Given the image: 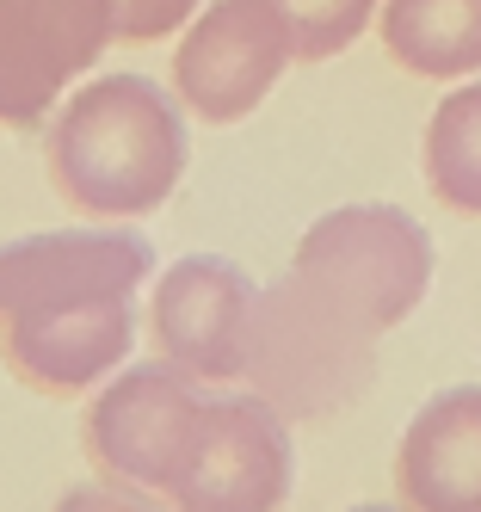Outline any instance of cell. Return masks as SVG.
Listing matches in <instances>:
<instances>
[{"mask_svg":"<svg viewBox=\"0 0 481 512\" xmlns=\"http://www.w3.org/2000/svg\"><path fill=\"white\" fill-rule=\"evenodd\" d=\"M155 247L130 223L37 229L0 247V358L37 395H93L136 346Z\"/></svg>","mask_w":481,"mask_h":512,"instance_id":"1","label":"cell"},{"mask_svg":"<svg viewBox=\"0 0 481 512\" xmlns=\"http://www.w3.org/2000/svg\"><path fill=\"white\" fill-rule=\"evenodd\" d=\"M192 136H185L179 93L148 75H99L56 105L44 130V173L56 198L87 223H130L155 216L185 179Z\"/></svg>","mask_w":481,"mask_h":512,"instance_id":"2","label":"cell"},{"mask_svg":"<svg viewBox=\"0 0 481 512\" xmlns=\"http://www.w3.org/2000/svg\"><path fill=\"white\" fill-rule=\"evenodd\" d=\"M290 278L358 334L383 340L426 303L432 235L401 204H340L303 229Z\"/></svg>","mask_w":481,"mask_h":512,"instance_id":"3","label":"cell"},{"mask_svg":"<svg viewBox=\"0 0 481 512\" xmlns=\"http://www.w3.org/2000/svg\"><path fill=\"white\" fill-rule=\"evenodd\" d=\"M247 383L296 420H333L377 383V340L321 309L290 272L259 290V321L247 346Z\"/></svg>","mask_w":481,"mask_h":512,"instance_id":"4","label":"cell"},{"mask_svg":"<svg viewBox=\"0 0 481 512\" xmlns=\"http://www.w3.org/2000/svg\"><path fill=\"white\" fill-rule=\"evenodd\" d=\"M204 383L192 371H179L167 358H148V364H124L111 371L87 414H81V445L87 463L111 482H130L142 494H161L173 488V475L185 463L204 420Z\"/></svg>","mask_w":481,"mask_h":512,"instance_id":"5","label":"cell"},{"mask_svg":"<svg viewBox=\"0 0 481 512\" xmlns=\"http://www.w3.org/2000/svg\"><path fill=\"white\" fill-rule=\"evenodd\" d=\"M296 482L290 420L253 389L204 401L198 438L185 451L167 506L173 512H284Z\"/></svg>","mask_w":481,"mask_h":512,"instance_id":"6","label":"cell"},{"mask_svg":"<svg viewBox=\"0 0 481 512\" xmlns=\"http://www.w3.org/2000/svg\"><path fill=\"white\" fill-rule=\"evenodd\" d=\"M259 321V284L229 253H185L148 290V340L198 383H241Z\"/></svg>","mask_w":481,"mask_h":512,"instance_id":"7","label":"cell"},{"mask_svg":"<svg viewBox=\"0 0 481 512\" xmlns=\"http://www.w3.org/2000/svg\"><path fill=\"white\" fill-rule=\"evenodd\" d=\"M118 44V0H0V124L37 130Z\"/></svg>","mask_w":481,"mask_h":512,"instance_id":"8","label":"cell"},{"mask_svg":"<svg viewBox=\"0 0 481 512\" xmlns=\"http://www.w3.org/2000/svg\"><path fill=\"white\" fill-rule=\"evenodd\" d=\"M290 38L266 0H210L179 31L173 50V93L204 124H241L266 105L278 75L290 68Z\"/></svg>","mask_w":481,"mask_h":512,"instance_id":"9","label":"cell"},{"mask_svg":"<svg viewBox=\"0 0 481 512\" xmlns=\"http://www.w3.org/2000/svg\"><path fill=\"white\" fill-rule=\"evenodd\" d=\"M407 512H481V383L438 389L395 445Z\"/></svg>","mask_w":481,"mask_h":512,"instance_id":"10","label":"cell"},{"mask_svg":"<svg viewBox=\"0 0 481 512\" xmlns=\"http://www.w3.org/2000/svg\"><path fill=\"white\" fill-rule=\"evenodd\" d=\"M377 38L420 81H469L481 68V0H383Z\"/></svg>","mask_w":481,"mask_h":512,"instance_id":"11","label":"cell"},{"mask_svg":"<svg viewBox=\"0 0 481 512\" xmlns=\"http://www.w3.org/2000/svg\"><path fill=\"white\" fill-rule=\"evenodd\" d=\"M426 186L451 216L481 223V81L451 87L426 124Z\"/></svg>","mask_w":481,"mask_h":512,"instance_id":"12","label":"cell"},{"mask_svg":"<svg viewBox=\"0 0 481 512\" xmlns=\"http://www.w3.org/2000/svg\"><path fill=\"white\" fill-rule=\"evenodd\" d=\"M266 7L284 25L296 62H333L377 25L383 0H266Z\"/></svg>","mask_w":481,"mask_h":512,"instance_id":"13","label":"cell"},{"mask_svg":"<svg viewBox=\"0 0 481 512\" xmlns=\"http://www.w3.org/2000/svg\"><path fill=\"white\" fill-rule=\"evenodd\" d=\"M204 13V0H118V44H155L173 38Z\"/></svg>","mask_w":481,"mask_h":512,"instance_id":"14","label":"cell"},{"mask_svg":"<svg viewBox=\"0 0 481 512\" xmlns=\"http://www.w3.org/2000/svg\"><path fill=\"white\" fill-rule=\"evenodd\" d=\"M50 512H167L161 506V494H142V488H130V482H87V488H68Z\"/></svg>","mask_w":481,"mask_h":512,"instance_id":"15","label":"cell"},{"mask_svg":"<svg viewBox=\"0 0 481 512\" xmlns=\"http://www.w3.org/2000/svg\"><path fill=\"white\" fill-rule=\"evenodd\" d=\"M346 512H407V506H346Z\"/></svg>","mask_w":481,"mask_h":512,"instance_id":"16","label":"cell"}]
</instances>
